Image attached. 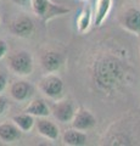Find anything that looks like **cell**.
<instances>
[{"instance_id": "cell-14", "label": "cell", "mask_w": 140, "mask_h": 146, "mask_svg": "<svg viewBox=\"0 0 140 146\" xmlns=\"http://www.w3.org/2000/svg\"><path fill=\"white\" fill-rule=\"evenodd\" d=\"M87 143V135L79 129H68L64 134V144L70 146H82Z\"/></svg>"}, {"instance_id": "cell-15", "label": "cell", "mask_w": 140, "mask_h": 146, "mask_svg": "<svg viewBox=\"0 0 140 146\" xmlns=\"http://www.w3.org/2000/svg\"><path fill=\"white\" fill-rule=\"evenodd\" d=\"M25 112L31 113V115L37 116V117H48L50 115V110H49L46 102L42 99H37L32 101L26 107Z\"/></svg>"}, {"instance_id": "cell-13", "label": "cell", "mask_w": 140, "mask_h": 146, "mask_svg": "<svg viewBox=\"0 0 140 146\" xmlns=\"http://www.w3.org/2000/svg\"><path fill=\"white\" fill-rule=\"evenodd\" d=\"M37 129L43 136L50 140H56L58 138V128L56 124H54L49 119H44L40 118L37 122Z\"/></svg>"}, {"instance_id": "cell-19", "label": "cell", "mask_w": 140, "mask_h": 146, "mask_svg": "<svg viewBox=\"0 0 140 146\" xmlns=\"http://www.w3.org/2000/svg\"><path fill=\"white\" fill-rule=\"evenodd\" d=\"M5 108H6V99L0 95V116L4 113Z\"/></svg>"}, {"instance_id": "cell-12", "label": "cell", "mask_w": 140, "mask_h": 146, "mask_svg": "<svg viewBox=\"0 0 140 146\" xmlns=\"http://www.w3.org/2000/svg\"><path fill=\"white\" fill-rule=\"evenodd\" d=\"M42 66L46 72H55L62 65V57L55 51H48L42 56Z\"/></svg>"}, {"instance_id": "cell-10", "label": "cell", "mask_w": 140, "mask_h": 146, "mask_svg": "<svg viewBox=\"0 0 140 146\" xmlns=\"http://www.w3.org/2000/svg\"><path fill=\"white\" fill-rule=\"evenodd\" d=\"M21 129L17 124L4 123L0 124V140L4 143H13L21 138Z\"/></svg>"}, {"instance_id": "cell-1", "label": "cell", "mask_w": 140, "mask_h": 146, "mask_svg": "<svg viewBox=\"0 0 140 146\" xmlns=\"http://www.w3.org/2000/svg\"><path fill=\"white\" fill-rule=\"evenodd\" d=\"M123 77L122 68L115 58H102L95 66V78L98 84L104 89L116 88Z\"/></svg>"}, {"instance_id": "cell-8", "label": "cell", "mask_w": 140, "mask_h": 146, "mask_svg": "<svg viewBox=\"0 0 140 146\" xmlns=\"http://www.w3.org/2000/svg\"><path fill=\"white\" fill-rule=\"evenodd\" d=\"M33 29H34L33 21L31 20L29 17H26V16L16 18L10 25L11 33L17 36H28L32 34Z\"/></svg>"}, {"instance_id": "cell-18", "label": "cell", "mask_w": 140, "mask_h": 146, "mask_svg": "<svg viewBox=\"0 0 140 146\" xmlns=\"http://www.w3.org/2000/svg\"><path fill=\"white\" fill-rule=\"evenodd\" d=\"M7 52V45L4 40L0 39V58H3Z\"/></svg>"}, {"instance_id": "cell-21", "label": "cell", "mask_w": 140, "mask_h": 146, "mask_svg": "<svg viewBox=\"0 0 140 146\" xmlns=\"http://www.w3.org/2000/svg\"><path fill=\"white\" fill-rule=\"evenodd\" d=\"M15 4H17V5H27V3L29 1V0H12Z\"/></svg>"}, {"instance_id": "cell-17", "label": "cell", "mask_w": 140, "mask_h": 146, "mask_svg": "<svg viewBox=\"0 0 140 146\" xmlns=\"http://www.w3.org/2000/svg\"><path fill=\"white\" fill-rule=\"evenodd\" d=\"M12 121L15 124L19 125V128L22 131H29L32 129V127L34 124V118L33 115L31 113H21V115H17V116H13L12 117Z\"/></svg>"}, {"instance_id": "cell-4", "label": "cell", "mask_w": 140, "mask_h": 146, "mask_svg": "<svg viewBox=\"0 0 140 146\" xmlns=\"http://www.w3.org/2000/svg\"><path fill=\"white\" fill-rule=\"evenodd\" d=\"M39 88L46 96L56 99L62 94L64 90V82L60 77L55 74H49L43 77L39 82Z\"/></svg>"}, {"instance_id": "cell-2", "label": "cell", "mask_w": 140, "mask_h": 146, "mask_svg": "<svg viewBox=\"0 0 140 146\" xmlns=\"http://www.w3.org/2000/svg\"><path fill=\"white\" fill-rule=\"evenodd\" d=\"M34 13L43 21H49L56 16H62L68 13L71 10L66 6L56 5L51 0H31Z\"/></svg>"}, {"instance_id": "cell-6", "label": "cell", "mask_w": 140, "mask_h": 146, "mask_svg": "<svg viewBox=\"0 0 140 146\" xmlns=\"http://www.w3.org/2000/svg\"><path fill=\"white\" fill-rule=\"evenodd\" d=\"M96 124V118L90 111L80 107L74 113V117L72 119V127L79 130H88L92 129Z\"/></svg>"}, {"instance_id": "cell-11", "label": "cell", "mask_w": 140, "mask_h": 146, "mask_svg": "<svg viewBox=\"0 0 140 146\" xmlns=\"http://www.w3.org/2000/svg\"><path fill=\"white\" fill-rule=\"evenodd\" d=\"M112 6V0H95V12H94V25L100 27L106 20Z\"/></svg>"}, {"instance_id": "cell-3", "label": "cell", "mask_w": 140, "mask_h": 146, "mask_svg": "<svg viewBox=\"0 0 140 146\" xmlns=\"http://www.w3.org/2000/svg\"><path fill=\"white\" fill-rule=\"evenodd\" d=\"M9 66L11 71L19 76H28L33 71V60L29 52L17 51L9 57Z\"/></svg>"}, {"instance_id": "cell-7", "label": "cell", "mask_w": 140, "mask_h": 146, "mask_svg": "<svg viewBox=\"0 0 140 146\" xmlns=\"http://www.w3.org/2000/svg\"><path fill=\"white\" fill-rule=\"evenodd\" d=\"M74 108L73 105L70 101H60L52 106V115L58 122L67 123L73 119L74 117Z\"/></svg>"}, {"instance_id": "cell-16", "label": "cell", "mask_w": 140, "mask_h": 146, "mask_svg": "<svg viewBox=\"0 0 140 146\" xmlns=\"http://www.w3.org/2000/svg\"><path fill=\"white\" fill-rule=\"evenodd\" d=\"M92 9H90V6H85L82 12L78 15V17H77V28H78V32H80V33H84L85 31H87L89 28L90 26V22H92Z\"/></svg>"}, {"instance_id": "cell-9", "label": "cell", "mask_w": 140, "mask_h": 146, "mask_svg": "<svg viewBox=\"0 0 140 146\" xmlns=\"http://www.w3.org/2000/svg\"><path fill=\"white\" fill-rule=\"evenodd\" d=\"M10 94L16 101H25L32 94V86L25 80L15 82L10 88Z\"/></svg>"}, {"instance_id": "cell-5", "label": "cell", "mask_w": 140, "mask_h": 146, "mask_svg": "<svg viewBox=\"0 0 140 146\" xmlns=\"http://www.w3.org/2000/svg\"><path fill=\"white\" fill-rule=\"evenodd\" d=\"M121 25L130 33L140 34V10L137 7L127 9L121 17Z\"/></svg>"}, {"instance_id": "cell-20", "label": "cell", "mask_w": 140, "mask_h": 146, "mask_svg": "<svg viewBox=\"0 0 140 146\" xmlns=\"http://www.w3.org/2000/svg\"><path fill=\"white\" fill-rule=\"evenodd\" d=\"M5 86H6V78H5V76H3L0 73V93L5 89Z\"/></svg>"}]
</instances>
